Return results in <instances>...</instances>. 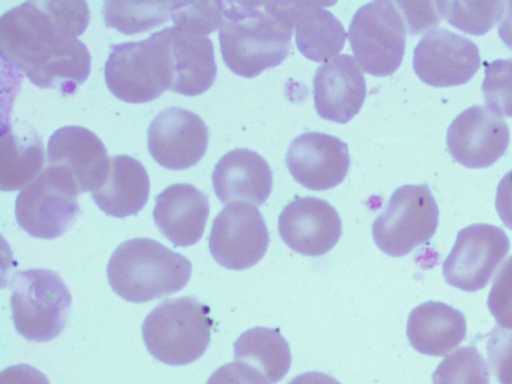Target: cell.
I'll use <instances>...</instances> for the list:
<instances>
[{
	"mask_svg": "<svg viewBox=\"0 0 512 384\" xmlns=\"http://www.w3.org/2000/svg\"><path fill=\"white\" fill-rule=\"evenodd\" d=\"M219 30L226 66L235 74L253 78L276 67L288 56L293 30L308 11L335 2L227 1Z\"/></svg>",
	"mask_w": 512,
	"mask_h": 384,
	"instance_id": "obj_2",
	"label": "cell"
},
{
	"mask_svg": "<svg viewBox=\"0 0 512 384\" xmlns=\"http://www.w3.org/2000/svg\"><path fill=\"white\" fill-rule=\"evenodd\" d=\"M433 384H490L487 365L474 346L460 347L438 365Z\"/></svg>",
	"mask_w": 512,
	"mask_h": 384,
	"instance_id": "obj_29",
	"label": "cell"
},
{
	"mask_svg": "<svg viewBox=\"0 0 512 384\" xmlns=\"http://www.w3.org/2000/svg\"><path fill=\"white\" fill-rule=\"evenodd\" d=\"M235 361L257 369L268 383L279 382L291 365V352L278 329L255 327L242 333L234 343Z\"/></svg>",
	"mask_w": 512,
	"mask_h": 384,
	"instance_id": "obj_25",
	"label": "cell"
},
{
	"mask_svg": "<svg viewBox=\"0 0 512 384\" xmlns=\"http://www.w3.org/2000/svg\"><path fill=\"white\" fill-rule=\"evenodd\" d=\"M405 15L410 34H419L433 29L442 20L437 1L396 2Z\"/></svg>",
	"mask_w": 512,
	"mask_h": 384,
	"instance_id": "obj_34",
	"label": "cell"
},
{
	"mask_svg": "<svg viewBox=\"0 0 512 384\" xmlns=\"http://www.w3.org/2000/svg\"><path fill=\"white\" fill-rule=\"evenodd\" d=\"M348 146L339 138L321 132H305L289 145L286 165L304 187L323 191L340 184L349 168Z\"/></svg>",
	"mask_w": 512,
	"mask_h": 384,
	"instance_id": "obj_15",
	"label": "cell"
},
{
	"mask_svg": "<svg viewBox=\"0 0 512 384\" xmlns=\"http://www.w3.org/2000/svg\"><path fill=\"white\" fill-rule=\"evenodd\" d=\"M150 181L143 164L128 155L110 158V168L104 184L91 193L105 214L125 218L137 214L147 203Z\"/></svg>",
	"mask_w": 512,
	"mask_h": 384,
	"instance_id": "obj_22",
	"label": "cell"
},
{
	"mask_svg": "<svg viewBox=\"0 0 512 384\" xmlns=\"http://www.w3.org/2000/svg\"><path fill=\"white\" fill-rule=\"evenodd\" d=\"M79 194L66 169L47 165L18 194L16 221L32 237L48 240L60 237L80 213Z\"/></svg>",
	"mask_w": 512,
	"mask_h": 384,
	"instance_id": "obj_7",
	"label": "cell"
},
{
	"mask_svg": "<svg viewBox=\"0 0 512 384\" xmlns=\"http://www.w3.org/2000/svg\"><path fill=\"white\" fill-rule=\"evenodd\" d=\"M495 206L502 222L512 230V170L498 184Z\"/></svg>",
	"mask_w": 512,
	"mask_h": 384,
	"instance_id": "obj_37",
	"label": "cell"
},
{
	"mask_svg": "<svg viewBox=\"0 0 512 384\" xmlns=\"http://www.w3.org/2000/svg\"><path fill=\"white\" fill-rule=\"evenodd\" d=\"M0 384H50L47 377L28 364H17L0 373Z\"/></svg>",
	"mask_w": 512,
	"mask_h": 384,
	"instance_id": "obj_36",
	"label": "cell"
},
{
	"mask_svg": "<svg viewBox=\"0 0 512 384\" xmlns=\"http://www.w3.org/2000/svg\"><path fill=\"white\" fill-rule=\"evenodd\" d=\"M109 91L127 103L157 99L173 82V63L163 30L137 42L113 45L104 66Z\"/></svg>",
	"mask_w": 512,
	"mask_h": 384,
	"instance_id": "obj_5",
	"label": "cell"
},
{
	"mask_svg": "<svg viewBox=\"0 0 512 384\" xmlns=\"http://www.w3.org/2000/svg\"><path fill=\"white\" fill-rule=\"evenodd\" d=\"M442 19L470 35L481 36L501 19L504 1H437Z\"/></svg>",
	"mask_w": 512,
	"mask_h": 384,
	"instance_id": "obj_28",
	"label": "cell"
},
{
	"mask_svg": "<svg viewBox=\"0 0 512 384\" xmlns=\"http://www.w3.org/2000/svg\"><path fill=\"white\" fill-rule=\"evenodd\" d=\"M348 39L364 72L378 77L388 76L396 72L404 56V21L393 2H369L354 14Z\"/></svg>",
	"mask_w": 512,
	"mask_h": 384,
	"instance_id": "obj_9",
	"label": "cell"
},
{
	"mask_svg": "<svg viewBox=\"0 0 512 384\" xmlns=\"http://www.w3.org/2000/svg\"><path fill=\"white\" fill-rule=\"evenodd\" d=\"M466 335V320L457 309L442 302L428 301L412 310L407 337L415 350L442 356L458 346Z\"/></svg>",
	"mask_w": 512,
	"mask_h": 384,
	"instance_id": "obj_23",
	"label": "cell"
},
{
	"mask_svg": "<svg viewBox=\"0 0 512 384\" xmlns=\"http://www.w3.org/2000/svg\"><path fill=\"white\" fill-rule=\"evenodd\" d=\"M39 134L27 123H2L0 137V189H23L42 171L45 155Z\"/></svg>",
	"mask_w": 512,
	"mask_h": 384,
	"instance_id": "obj_24",
	"label": "cell"
},
{
	"mask_svg": "<svg viewBox=\"0 0 512 384\" xmlns=\"http://www.w3.org/2000/svg\"><path fill=\"white\" fill-rule=\"evenodd\" d=\"M487 305L501 327L512 328V256L498 272Z\"/></svg>",
	"mask_w": 512,
	"mask_h": 384,
	"instance_id": "obj_33",
	"label": "cell"
},
{
	"mask_svg": "<svg viewBox=\"0 0 512 384\" xmlns=\"http://www.w3.org/2000/svg\"><path fill=\"white\" fill-rule=\"evenodd\" d=\"M282 240L293 251L306 256H321L330 251L341 236L338 212L326 200L296 197L278 219Z\"/></svg>",
	"mask_w": 512,
	"mask_h": 384,
	"instance_id": "obj_16",
	"label": "cell"
},
{
	"mask_svg": "<svg viewBox=\"0 0 512 384\" xmlns=\"http://www.w3.org/2000/svg\"><path fill=\"white\" fill-rule=\"evenodd\" d=\"M209 215L207 195L191 184L177 183L155 198L153 219L160 232L174 245L197 243Z\"/></svg>",
	"mask_w": 512,
	"mask_h": 384,
	"instance_id": "obj_20",
	"label": "cell"
},
{
	"mask_svg": "<svg viewBox=\"0 0 512 384\" xmlns=\"http://www.w3.org/2000/svg\"><path fill=\"white\" fill-rule=\"evenodd\" d=\"M222 1H172L171 18L175 27L207 36L222 23Z\"/></svg>",
	"mask_w": 512,
	"mask_h": 384,
	"instance_id": "obj_30",
	"label": "cell"
},
{
	"mask_svg": "<svg viewBox=\"0 0 512 384\" xmlns=\"http://www.w3.org/2000/svg\"><path fill=\"white\" fill-rule=\"evenodd\" d=\"M345 39L341 22L327 9H312L296 24L297 47L306 58L315 62H325L338 54Z\"/></svg>",
	"mask_w": 512,
	"mask_h": 384,
	"instance_id": "obj_26",
	"label": "cell"
},
{
	"mask_svg": "<svg viewBox=\"0 0 512 384\" xmlns=\"http://www.w3.org/2000/svg\"><path fill=\"white\" fill-rule=\"evenodd\" d=\"M48 165L66 169L73 177L80 194L94 192L105 182L110 158L101 139L80 126L57 129L47 145Z\"/></svg>",
	"mask_w": 512,
	"mask_h": 384,
	"instance_id": "obj_17",
	"label": "cell"
},
{
	"mask_svg": "<svg viewBox=\"0 0 512 384\" xmlns=\"http://www.w3.org/2000/svg\"><path fill=\"white\" fill-rule=\"evenodd\" d=\"M505 232L490 224H473L461 229L443 262L446 282L458 289H483L509 252Z\"/></svg>",
	"mask_w": 512,
	"mask_h": 384,
	"instance_id": "obj_10",
	"label": "cell"
},
{
	"mask_svg": "<svg viewBox=\"0 0 512 384\" xmlns=\"http://www.w3.org/2000/svg\"><path fill=\"white\" fill-rule=\"evenodd\" d=\"M172 57L173 82L170 91L197 96L214 83L217 66L212 41L175 26L163 29Z\"/></svg>",
	"mask_w": 512,
	"mask_h": 384,
	"instance_id": "obj_21",
	"label": "cell"
},
{
	"mask_svg": "<svg viewBox=\"0 0 512 384\" xmlns=\"http://www.w3.org/2000/svg\"><path fill=\"white\" fill-rule=\"evenodd\" d=\"M484 72L481 91L486 107L498 116L512 117V58L494 60Z\"/></svg>",
	"mask_w": 512,
	"mask_h": 384,
	"instance_id": "obj_31",
	"label": "cell"
},
{
	"mask_svg": "<svg viewBox=\"0 0 512 384\" xmlns=\"http://www.w3.org/2000/svg\"><path fill=\"white\" fill-rule=\"evenodd\" d=\"M498 35L506 47L512 51V1L505 2L504 13L498 25Z\"/></svg>",
	"mask_w": 512,
	"mask_h": 384,
	"instance_id": "obj_38",
	"label": "cell"
},
{
	"mask_svg": "<svg viewBox=\"0 0 512 384\" xmlns=\"http://www.w3.org/2000/svg\"><path fill=\"white\" fill-rule=\"evenodd\" d=\"M288 384H340V382L328 374L311 371L296 376Z\"/></svg>",
	"mask_w": 512,
	"mask_h": 384,
	"instance_id": "obj_39",
	"label": "cell"
},
{
	"mask_svg": "<svg viewBox=\"0 0 512 384\" xmlns=\"http://www.w3.org/2000/svg\"><path fill=\"white\" fill-rule=\"evenodd\" d=\"M192 264L182 254L150 238L121 243L107 265L112 290L121 298L144 303L163 298L184 288Z\"/></svg>",
	"mask_w": 512,
	"mask_h": 384,
	"instance_id": "obj_3",
	"label": "cell"
},
{
	"mask_svg": "<svg viewBox=\"0 0 512 384\" xmlns=\"http://www.w3.org/2000/svg\"><path fill=\"white\" fill-rule=\"evenodd\" d=\"M10 287L12 320L21 336L46 342L60 335L69 314L71 293L57 272L44 268L18 271Z\"/></svg>",
	"mask_w": 512,
	"mask_h": 384,
	"instance_id": "obj_6",
	"label": "cell"
},
{
	"mask_svg": "<svg viewBox=\"0 0 512 384\" xmlns=\"http://www.w3.org/2000/svg\"><path fill=\"white\" fill-rule=\"evenodd\" d=\"M212 326L210 308L195 297L186 296L158 304L143 321L142 336L155 359L181 366L204 354Z\"/></svg>",
	"mask_w": 512,
	"mask_h": 384,
	"instance_id": "obj_4",
	"label": "cell"
},
{
	"mask_svg": "<svg viewBox=\"0 0 512 384\" xmlns=\"http://www.w3.org/2000/svg\"><path fill=\"white\" fill-rule=\"evenodd\" d=\"M85 1H27L0 18L3 60L39 88L73 94L91 70V56L77 37L88 27Z\"/></svg>",
	"mask_w": 512,
	"mask_h": 384,
	"instance_id": "obj_1",
	"label": "cell"
},
{
	"mask_svg": "<svg viewBox=\"0 0 512 384\" xmlns=\"http://www.w3.org/2000/svg\"><path fill=\"white\" fill-rule=\"evenodd\" d=\"M269 233L259 210L245 202L228 204L214 218L208 245L215 261L232 270L247 269L265 255Z\"/></svg>",
	"mask_w": 512,
	"mask_h": 384,
	"instance_id": "obj_11",
	"label": "cell"
},
{
	"mask_svg": "<svg viewBox=\"0 0 512 384\" xmlns=\"http://www.w3.org/2000/svg\"><path fill=\"white\" fill-rule=\"evenodd\" d=\"M438 218L437 203L426 184L404 185L373 222L372 236L385 254L401 257L432 238Z\"/></svg>",
	"mask_w": 512,
	"mask_h": 384,
	"instance_id": "obj_8",
	"label": "cell"
},
{
	"mask_svg": "<svg viewBox=\"0 0 512 384\" xmlns=\"http://www.w3.org/2000/svg\"><path fill=\"white\" fill-rule=\"evenodd\" d=\"M206 384H268V381L257 369L235 361L214 371Z\"/></svg>",
	"mask_w": 512,
	"mask_h": 384,
	"instance_id": "obj_35",
	"label": "cell"
},
{
	"mask_svg": "<svg viewBox=\"0 0 512 384\" xmlns=\"http://www.w3.org/2000/svg\"><path fill=\"white\" fill-rule=\"evenodd\" d=\"M212 184L223 204L246 201L260 206L272 191L273 176L262 156L250 149L238 148L223 155L215 165Z\"/></svg>",
	"mask_w": 512,
	"mask_h": 384,
	"instance_id": "obj_19",
	"label": "cell"
},
{
	"mask_svg": "<svg viewBox=\"0 0 512 384\" xmlns=\"http://www.w3.org/2000/svg\"><path fill=\"white\" fill-rule=\"evenodd\" d=\"M171 6L172 1H105L103 17L107 27L132 35L168 21Z\"/></svg>",
	"mask_w": 512,
	"mask_h": 384,
	"instance_id": "obj_27",
	"label": "cell"
},
{
	"mask_svg": "<svg viewBox=\"0 0 512 384\" xmlns=\"http://www.w3.org/2000/svg\"><path fill=\"white\" fill-rule=\"evenodd\" d=\"M487 359L500 384H512V328L495 326L487 341Z\"/></svg>",
	"mask_w": 512,
	"mask_h": 384,
	"instance_id": "obj_32",
	"label": "cell"
},
{
	"mask_svg": "<svg viewBox=\"0 0 512 384\" xmlns=\"http://www.w3.org/2000/svg\"><path fill=\"white\" fill-rule=\"evenodd\" d=\"M480 64L477 45L444 28L430 30L414 49L413 69L424 83L433 87L465 84Z\"/></svg>",
	"mask_w": 512,
	"mask_h": 384,
	"instance_id": "obj_12",
	"label": "cell"
},
{
	"mask_svg": "<svg viewBox=\"0 0 512 384\" xmlns=\"http://www.w3.org/2000/svg\"><path fill=\"white\" fill-rule=\"evenodd\" d=\"M507 123L486 106L474 105L461 112L447 130L452 158L467 168H486L508 148Z\"/></svg>",
	"mask_w": 512,
	"mask_h": 384,
	"instance_id": "obj_14",
	"label": "cell"
},
{
	"mask_svg": "<svg viewBox=\"0 0 512 384\" xmlns=\"http://www.w3.org/2000/svg\"><path fill=\"white\" fill-rule=\"evenodd\" d=\"M148 150L162 167L183 170L194 166L208 146V128L196 113L180 107L160 112L147 131Z\"/></svg>",
	"mask_w": 512,
	"mask_h": 384,
	"instance_id": "obj_13",
	"label": "cell"
},
{
	"mask_svg": "<svg viewBox=\"0 0 512 384\" xmlns=\"http://www.w3.org/2000/svg\"><path fill=\"white\" fill-rule=\"evenodd\" d=\"M314 103L318 115L336 123H347L361 109L366 96L364 76L348 54L323 62L313 80Z\"/></svg>",
	"mask_w": 512,
	"mask_h": 384,
	"instance_id": "obj_18",
	"label": "cell"
}]
</instances>
